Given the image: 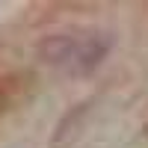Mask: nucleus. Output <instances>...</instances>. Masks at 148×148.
I'll return each instance as SVG.
<instances>
[{"instance_id":"1","label":"nucleus","mask_w":148,"mask_h":148,"mask_svg":"<svg viewBox=\"0 0 148 148\" xmlns=\"http://www.w3.org/2000/svg\"><path fill=\"white\" fill-rule=\"evenodd\" d=\"M42 53L45 62L68 74H80L101 62V56L107 53V39L98 33H62V36H51L42 45Z\"/></svg>"}]
</instances>
